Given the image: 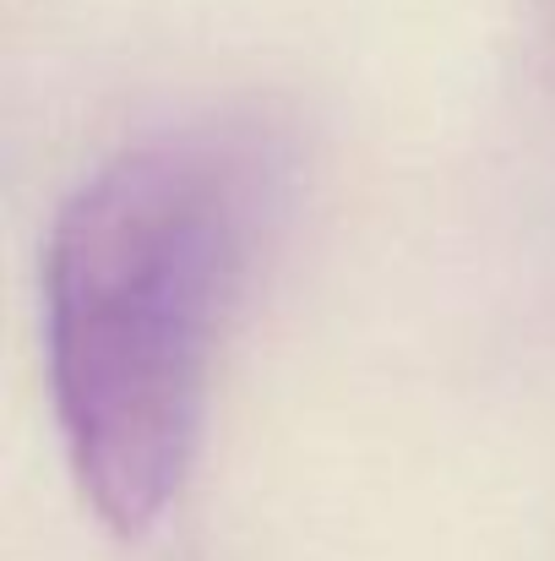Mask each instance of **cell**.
<instances>
[{
  "mask_svg": "<svg viewBox=\"0 0 555 561\" xmlns=\"http://www.w3.org/2000/svg\"><path fill=\"white\" fill-rule=\"evenodd\" d=\"M267 186L251 131L175 126L120 148L55 213L49 403L82 502L120 540L159 529L185 491Z\"/></svg>",
  "mask_w": 555,
  "mask_h": 561,
  "instance_id": "6da1fadb",
  "label": "cell"
}]
</instances>
